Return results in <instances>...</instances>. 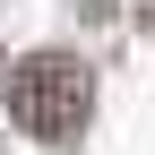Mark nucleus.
Listing matches in <instances>:
<instances>
[{"instance_id": "f257e3e1", "label": "nucleus", "mask_w": 155, "mask_h": 155, "mask_svg": "<svg viewBox=\"0 0 155 155\" xmlns=\"http://www.w3.org/2000/svg\"><path fill=\"white\" fill-rule=\"evenodd\" d=\"M0 95H9V121L35 129V138H78L95 112V69L78 61V52H35V61H17L0 78Z\"/></svg>"}]
</instances>
